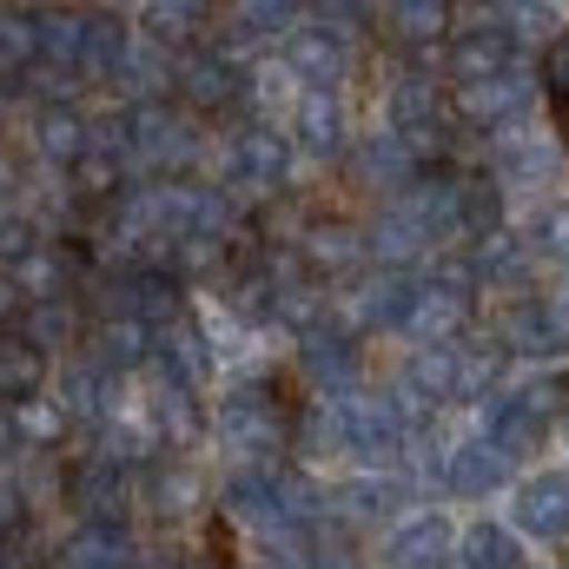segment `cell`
Here are the masks:
<instances>
[{
    "label": "cell",
    "mask_w": 569,
    "mask_h": 569,
    "mask_svg": "<svg viewBox=\"0 0 569 569\" xmlns=\"http://www.w3.org/2000/svg\"><path fill=\"white\" fill-rule=\"evenodd\" d=\"M490 345L517 365H537V371H557L569 365V311L557 305V291H523L497 311L490 325Z\"/></svg>",
    "instance_id": "cell-1"
},
{
    "label": "cell",
    "mask_w": 569,
    "mask_h": 569,
    "mask_svg": "<svg viewBox=\"0 0 569 569\" xmlns=\"http://www.w3.org/2000/svg\"><path fill=\"white\" fill-rule=\"evenodd\" d=\"M331 405H338V450L358 470H398L405 463L411 425L398 418V405L385 391H351V398H331Z\"/></svg>",
    "instance_id": "cell-2"
},
{
    "label": "cell",
    "mask_w": 569,
    "mask_h": 569,
    "mask_svg": "<svg viewBox=\"0 0 569 569\" xmlns=\"http://www.w3.org/2000/svg\"><path fill=\"white\" fill-rule=\"evenodd\" d=\"M212 437L239 463H272L284 443H291V418L279 411V398L266 385H239V391H226L212 405Z\"/></svg>",
    "instance_id": "cell-3"
},
{
    "label": "cell",
    "mask_w": 569,
    "mask_h": 569,
    "mask_svg": "<svg viewBox=\"0 0 569 569\" xmlns=\"http://www.w3.org/2000/svg\"><path fill=\"white\" fill-rule=\"evenodd\" d=\"M537 93H543V80H537V67L523 60V67H510V73H497V80H477V87H450V113H457V127H470V133H510V127H523L530 120V107H537Z\"/></svg>",
    "instance_id": "cell-4"
},
{
    "label": "cell",
    "mask_w": 569,
    "mask_h": 569,
    "mask_svg": "<svg viewBox=\"0 0 569 569\" xmlns=\"http://www.w3.org/2000/svg\"><path fill=\"white\" fill-rule=\"evenodd\" d=\"M510 67H523V47L510 40V27H503L497 7L477 13V20H463V27L443 40V80H450V87H477V80H497V73H510Z\"/></svg>",
    "instance_id": "cell-5"
},
{
    "label": "cell",
    "mask_w": 569,
    "mask_h": 569,
    "mask_svg": "<svg viewBox=\"0 0 569 569\" xmlns=\"http://www.w3.org/2000/svg\"><path fill=\"white\" fill-rule=\"evenodd\" d=\"M517 537H523V550L530 543H543V550H557L569 543V470H523L517 477V490H510V517H503Z\"/></svg>",
    "instance_id": "cell-6"
},
{
    "label": "cell",
    "mask_w": 569,
    "mask_h": 569,
    "mask_svg": "<svg viewBox=\"0 0 569 569\" xmlns=\"http://www.w3.org/2000/svg\"><path fill=\"white\" fill-rule=\"evenodd\" d=\"M450 120H457L450 113V80H437L425 67H411V73L391 80V93H385V133H398V140H411L425 152V146H437V133Z\"/></svg>",
    "instance_id": "cell-7"
},
{
    "label": "cell",
    "mask_w": 569,
    "mask_h": 569,
    "mask_svg": "<svg viewBox=\"0 0 569 569\" xmlns=\"http://www.w3.org/2000/svg\"><path fill=\"white\" fill-rule=\"evenodd\" d=\"M517 463L503 457V450H490L477 430H463L443 457H437V483L450 490V497H463V503H490V497H510L517 490Z\"/></svg>",
    "instance_id": "cell-8"
},
{
    "label": "cell",
    "mask_w": 569,
    "mask_h": 569,
    "mask_svg": "<svg viewBox=\"0 0 569 569\" xmlns=\"http://www.w3.org/2000/svg\"><path fill=\"white\" fill-rule=\"evenodd\" d=\"M120 140L127 152L152 166V172H179V166H192V152H199V133H192V120H179L166 100H133V113L120 120Z\"/></svg>",
    "instance_id": "cell-9"
},
{
    "label": "cell",
    "mask_w": 569,
    "mask_h": 569,
    "mask_svg": "<svg viewBox=\"0 0 569 569\" xmlns=\"http://www.w3.org/2000/svg\"><path fill=\"white\" fill-rule=\"evenodd\" d=\"M284 140L291 152H305V159H338V152H351V107H345V93L338 87H298V100H291V120H284Z\"/></svg>",
    "instance_id": "cell-10"
},
{
    "label": "cell",
    "mask_w": 569,
    "mask_h": 569,
    "mask_svg": "<svg viewBox=\"0 0 569 569\" xmlns=\"http://www.w3.org/2000/svg\"><path fill=\"white\" fill-rule=\"evenodd\" d=\"M291 140L272 133V127H239L226 140V186L246 192V199H272L284 179H291Z\"/></svg>",
    "instance_id": "cell-11"
},
{
    "label": "cell",
    "mask_w": 569,
    "mask_h": 569,
    "mask_svg": "<svg viewBox=\"0 0 569 569\" xmlns=\"http://www.w3.org/2000/svg\"><path fill=\"white\" fill-rule=\"evenodd\" d=\"M490 172H497L503 192H510V186H523V192L557 186V179H563V140L523 120V127H510V133L490 140Z\"/></svg>",
    "instance_id": "cell-12"
},
{
    "label": "cell",
    "mask_w": 569,
    "mask_h": 569,
    "mask_svg": "<svg viewBox=\"0 0 569 569\" xmlns=\"http://www.w3.org/2000/svg\"><path fill=\"white\" fill-rule=\"evenodd\" d=\"M378 569H457V523L443 510H411L385 530Z\"/></svg>",
    "instance_id": "cell-13"
},
{
    "label": "cell",
    "mask_w": 569,
    "mask_h": 569,
    "mask_svg": "<svg viewBox=\"0 0 569 569\" xmlns=\"http://www.w3.org/2000/svg\"><path fill=\"white\" fill-rule=\"evenodd\" d=\"M550 418H537L523 398H517V385H503L497 398H483L477 405V437L490 443V450H503L510 463H523V457H537L543 443H550Z\"/></svg>",
    "instance_id": "cell-14"
},
{
    "label": "cell",
    "mask_w": 569,
    "mask_h": 569,
    "mask_svg": "<svg viewBox=\"0 0 569 569\" xmlns=\"http://www.w3.org/2000/svg\"><path fill=\"white\" fill-rule=\"evenodd\" d=\"M351 172L371 186V192H385L391 206L425 179V152L411 140H398V133H358V146H351Z\"/></svg>",
    "instance_id": "cell-15"
},
{
    "label": "cell",
    "mask_w": 569,
    "mask_h": 569,
    "mask_svg": "<svg viewBox=\"0 0 569 569\" xmlns=\"http://www.w3.org/2000/svg\"><path fill=\"white\" fill-rule=\"evenodd\" d=\"M411 305H418V272H365L351 291V325L358 331H405L411 325Z\"/></svg>",
    "instance_id": "cell-16"
},
{
    "label": "cell",
    "mask_w": 569,
    "mask_h": 569,
    "mask_svg": "<svg viewBox=\"0 0 569 569\" xmlns=\"http://www.w3.org/2000/svg\"><path fill=\"white\" fill-rule=\"evenodd\" d=\"M411 503V483L398 477V470H358V477H345V490H338V510L351 517V523H398V517H411L405 510Z\"/></svg>",
    "instance_id": "cell-17"
},
{
    "label": "cell",
    "mask_w": 569,
    "mask_h": 569,
    "mask_svg": "<svg viewBox=\"0 0 569 569\" xmlns=\"http://www.w3.org/2000/svg\"><path fill=\"white\" fill-rule=\"evenodd\" d=\"M246 80H252V73H246L232 53H199V60H186V67H179V100H186V107H199V113H212V107L246 100V93H252Z\"/></svg>",
    "instance_id": "cell-18"
},
{
    "label": "cell",
    "mask_w": 569,
    "mask_h": 569,
    "mask_svg": "<svg viewBox=\"0 0 569 569\" xmlns=\"http://www.w3.org/2000/svg\"><path fill=\"white\" fill-rule=\"evenodd\" d=\"M345 40H331L325 27H298L291 40H284V73L291 80H305V87H338L345 80Z\"/></svg>",
    "instance_id": "cell-19"
},
{
    "label": "cell",
    "mask_w": 569,
    "mask_h": 569,
    "mask_svg": "<svg viewBox=\"0 0 569 569\" xmlns=\"http://www.w3.org/2000/svg\"><path fill=\"white\" fill-rule=\"evenodd\" d=\"M457 232H463V252L497 239V232H510V192L497 186V172H463V219H457Z\"/></svg>",
    "instance_id": "cell-20"
},
{
    "label": "cell",
    "mask_w": 569,
    "mask_h": 569,
    "mask_svg": "<svg viewBox=\"0 0 569 569\" xmlns=\"http://www.w3.org/2000/svg\"><path fill=\"white\" fill-rule=\"evenodd\" d=\"M47 391V351L20 331H0V411H20Z\"/></svg>",
    "instance_id": "cell-21"
},
{
    "label": "cell",
    "mask_w": 569,
    "mask_h": 569,
    "mask_svg": "<svg viewBox=\"0 0 569 569\" xmlns=\"http://www.w3.org/2000/svg\"><path fill=\"white\" fill-rule=\"evenodd\" d=\"M457 569H530L523 563V537L497 517H477L457 530Z\"/></svg>",
    "instance_id": "cell-22"
},
{
    "label": "cell",
    "mask_w": 569,
    "mask_h": 569,
    "mask_svg": "<svg viewBox=\"0 0 569 569\" xmlns=\"http://www.w3.org/2000/svg\"><path fill=\"white\" fill-rule=\"evenodd\" d=\"M470 259H477L483 291H517V298H523V284H530V272H537V252L523 246V232H497V239L470 246Z\"/></svg>",
    "instance_id": "cell-23"
},
{
    "label": "cell",
    "mask_w": 569,
    "mask_h": 569,
    "mask_svg": "<svg viewBox=\"0 0 569 569\" xmlns=\"http://www.w3.org/2000/svg\"><path fill=\"white\" fill-rule=\"evenodd\" d=\"M523 246L537 252V266H563V272H569V192L543 199V206L530 212V226H523Z\"/></svg>",
    "instance_id": "cell-24"
},
{
    "label": "cell",
    "mask_w": 569,
    "mask_h": 569,
    "mask_svg": "<svg viewBox=\"0 0 569 569\" xmlns=\"http://www.w3.org/2000/svg\"><path fill=\"white\" fill-rule=\"evenodd\" d=\"M385 20L398 27L405 47H443V40L457 33V13H450L443 0H405V7H391Z\"/></svg>",
    "instance_id": "cell-25"
},
{
    "label": "cell",
    "mask_w": 569,
    "mask_h": 569,
    "mask_svg": "<svg viewBox=\"0 0 569 569\" xmlns=\"http://www.w3.org/2000/svg\"><path fill=\"white\" fill-rule=\"evenodd\" d=\"M305 259H311V272H351V266H365L371 259V246H365V232H351V226H318L311 239H305Z\"/></svg>",
    "instance_id": "cell-26"
},
{
    "label": "cell",
    "mask_w": 569,
    "mask_h": 569,
    "mask_svg": "<svg viewBox=\"0 0 569 569\" xmlns=\"http://www.w3.org/2000/svg\"><path fill=\"white\" fill-rule=\"evenodd\" d=\"M40 152L60 159V166H80V159L93 152V127H87L73 107H47V113H40Z\"/></svg>",
    "instance_id": "cell-27"
},
{
    "label": "cell",
    "mask_w": 569,
    "mask_h": 569,
    "mask_svg": "<svg viewBox=\"0 0 569 569\" xmlns=\"http://www.w3.org/2000/svg\"><path fill=\"white\" fill-rule=\"evenodd\" d=\"M298 20H305V13L284 7V0H272V7H266V0H259V7H232V40H246V47H252V40H291Z\"/></svg>",
    "instance_id": "cell-28"
},
{
    "label": "cell",
    "mask_w": 569,
    "mask_h": 569,
    "mask_svg": "<svg viewBox=\"0 0 569 569\" xmlns=\"http://www.w3.org/2000/svg\"><path fill=\"white\" fill-rule=\"evenodd\" d=\"M152 358V331L133 325V318H113L107 331H100V371H133Z\"/></svg>",
    "instance_id": "cell-29"
},
{
    "label": "cell",
    "mask_w": 569,
    "mask_h": 569,
    "mask_svg": "<svg viewBox=\"0 0 569 569\" xmlns=\"http://www.w3.org/2000/svg\"><path fill=\"white\" fill-rule=\"evenodd\" d=\"M87 27L93 20H80V13H47L40 20V53L67 60V67H87Z\"/></svg>",
    "instance_id": "cell-30"
},
{
    "label": "cell",
    "mask_w": 569,
    "mask_h": 569,
    "mask_svg": "<svg viewBox=\"0 0 569 569\" xmlns=\"http://www.w3.org/2000/svg\"><path fill=\"white\" fill-rule=\"evenodd\" d=\"M517 398H523L537 418L563 425V418H569V365H557V371H530V378L517 385Z\"/></svg>",
    "instance_id": "cell-31"
},
{
    "label": "cell",
    "mask_w": 569,
    "mask_h": 569,
    "mask_svg": "<svg viewBox=\"0 0 569 569\" xmlns=\"http://www.w3.org/2000/svg\"><path fill=\"white\" fill-rule=\"evenodd\" d=\"M20 338H27V345H40V351H47V345H67V338H73V311H67L60 298H40V305H27Z\"/></svg>",
    "instance_id": "cell-32"
},
{
    "label": "cell",
    "mask_w": 569,
    "mask_h": 569,
    "mask_svg": "<svg viewBox=\"0 0 569 569\" xmlns=\"http://www.w3.org/2000/svg\"><path fill=\"white\" fill-rule=\"evenodd\" d=\"M537 80H543V93H550V100H563V107H569V20L557 27V40L543 47V60H537Z\"/></svg>",
    "instance_id": "cell-33"
},
{
    "label": "cell",
    "mask_w": 569,
    "mask_h": 569,
    "mask_svg": "<svg viewBox=\"0 0 569 569\" xmlns=\"http://www.w3.org/2000/svg\"><path fill=\"white\" fill-rule=\"evenodd\" d=\"M40 53V27L27 20V13H7L0 20V67H20V60H33Z\"/></svg>",
    "instance_id": "cell-34"
},
{
    "label": "cell",
    "mask_w": 569,
    "mask_h": 569,
    "mask_svg": "<svg viewBox=\"0 0 569 569\" xmlns=\"http://www.w3.org/2000/svg\"><path fill=\"white\" fill-rule=\"evenodd\" d=\"M199 20H212L206 7H152L146 13V40H186Z\"/></svg>",
    "instance_id": "cell-35"
},
{
    "label": "cell",
    "mask_w": 569,
    "mask_h": 569,
    "mask_svg": "<svg viewBox=\"0 0 569 569\" xmlns=\"http://www.w3.org/2000/svg\"><path fill=\"white\" fill-rule=\"evenodd\" d=\"M365 20H371V7H318V13H311V27H325V33L345 40V47L365 33Z\"/></svg>",
    "instance_id": "cell-36"
},
{
    "label": "cell",
    "mask_w": 569,
    "mask_h": 569,
    "mask_svg": "<svg viewBox=\"0 0 569 569\" xmlns=\"http://www.w3.org/2000/svg\"><path fill=\"white\" fill-rule=\"evenodd\" d=\"M13 517H20V497H13V483H0V530H7Z\"/></svg>",
    "instance_id": "cell-37"
},
{
    "label": "cell",
    "mask_w": 569,
    "mask_h": 569,
    "mask_svg": "<svg viewBox=\"0 0 569 569\" xmlns=\"http://www.w3.org/2000/svg\"><path fill=\"white\" fill-rule=\"evenodd\" d=\"M0 457H13V411H0Z\"/></svg>",
    "instance_id": "cell-38"
},
{
    "label": "cell",
    "mask_w": 569,
    "mask_h": 569,
    "mask_svg": "<svg viewBox=\"0 0 569 569\" xmlns=\"http://www.w3.org/2000/svg\"><path fill=\"white\" fill-rule=\"evenodd\" d=\"M557 305H563V311H569V272H563V291H557Z\"/></svg>",
    "instance_id": "cell-39"
}]
</instances>
